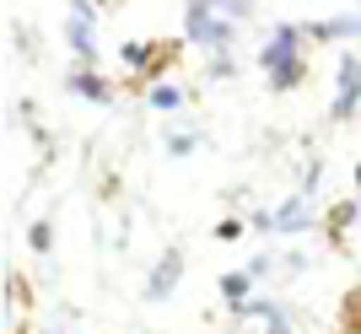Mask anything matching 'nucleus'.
Wrapping results in <instances>:
<instances>
[{"instance_id": "11", "label": "nucleus", "mask_w": 361, "mask_h": 334, "mask_svg": "<svg viewBox=\"0 0 361 334\" xmlns=\"http://www.w3.org/2000/svg\"><path fill=\"white\" fill-rule=\"evenodd\" d=\"M264 76H270V92H297L302 81H307V60H286V65H275V70H264Z\"/></svg>"}, {"instance_id": "20", "label": "nucleus", "mask_w": 361, "mask_h": 334, "mask_svg": "<svg viewBox=\"0 0 361 334\" xmlns=\"http://www.w3.org/2000/svg\"><path fill=\"white\" fill-rule=\"evenodd\" d=\"M356 189H361V162H356Z\"/></svg>"}, {"instance_id": "12", "label": "nucleus", "mask_w": 361, "mask_h": 334, "mask_svg": "<svg viewBox=\"0 0 361 334\" xmlns=\"http://www.w3.org/2000/svg\"><path fill=\"white\" fill-rule=\"evenodd\" d=\"M302 227H313L307 205H302V199H286V205L275 211V232H302Z\"/></svg>"}, {"instance_id": "21", "label": "nucleus", "mask_w": 361, "mask_h": 334, "mask_svg": "<svg viewBox=\"0 0 361 334\" xmlns=\"http://www.w3.org/2000/svg\"><path fill=\"white\" fill-rule=\"evenodd\" d=\"M103 6H124V0H103Z\"/></svg>"}, {"instance_id": "5", "label": "nucleus", "mask_w": 361, "mask_h": 334, "mask_svg": "<svg viewBox=\"0 0 361 334\" xmlns=\"http://www.w3.org/2000/svg\"><path fill=\"white\" fill-rule=\"evenodd\" d=\"M65 87H71L75 97H87V103H114V97L124 92V87H114V81H103L92 65H75L71 76H65Z\"/></svg>"}, {"instance_id": "19", "label": "nucleus", "mask_w": 361, "mask_h": 334, "mask_svg": "<svg viewBox=\"0 0 361 334\" xmlns=\"http://www.w3.org/2000/svg\"><path fill=\"white\" fill-rule=\"evenodd\" d=\"M11 334H32V329H27V323H16V329H11Z\"/></svg>"}, {"instance_id": "2", "label": "nucleus", "mask_w": 361, "mask_h": 334, "mask_svg": "<svg viewBox=\"0 0 361 334\" xmlns=\"http://www.w3.org/2000/svg\"><path fill=\"white\" fill-rule=\"evenodd\" d=\"M183 27H189V44L211 49V54H226V49H232V38H238V27H232V22H221V16H216L205 0H189Z\"/></svg>"}, {"instance_id": "13", "label": "nucleus", "mask_w": 361, "mask_h": 334, "mask_svg": "<svg viewBox=\"0 0 361 334\" xmlns=\"http://www.w3.org/2000/svg\"><path fill=\"white\" fill-rule=\"evenodd\" d=\"M205 6H211L221 22H232V27H243V22L254 16V0H205Z\"/></svg>"}, {"instance_id": "18", "label": "nucleus", "mask_w": 361, "mask_h": 334, "mask_svg": "<svg viewBox=\"0 0 361 334\" xmlns=\"http://www.w3.org/2000/svg\"><path fill=\"white\" fill-rule=\"evenodd\" d=\"M216 237H221V243H232V237H243V221H238V216H232V221H221V227H216Z\"/></svg>"}, {"instance_id": "9", "label": "nucleus", "mask_w": 361, "mask_h": 334, "mask_svg": "<svg viewBox=\"0 0 361 334\" xmlns=\"http://www.w3.org/2000/svg\"><path fill=\"white\" fill-rule=\"evenodd\" d=\"M254 280H259L254 270H226V275H221V297H226V307H232V313H238L243 302H254Z\"/></svg>"}, {"instance_id": "16", "label": "nucleus", "mask_w": 361, "mask_h": 334, "mask_svg": "<svg viewBox=\"0 0 361 334\" xmlns=\"http://www.w3.org/2000/svg\"><path fill=\"white\" fill-rule=\"evenodd\" d=\"M11 297H16V307H32V291H27L22 275H11Z\"/></svg>"}, {"instance_id": "8", "label": "nucleus", "mask_w": 361, "mask_h": 334, "mask_svg": "<svg viewBox=\"0 0 361 334\" xmlns=\"http://www.w3.org/2000/svg\"><path fill=\"white\" fill-rule=\"evenodd\" d=\"M356 216H361L356 199H340V205H329V216H324V232H329V243H334V248H345V232L356 227Z\"/></svg>"}, {"instance_id": "1", "label": "nucleus", "mask_w": 361, "mask_h": 334, "mask_svg": "<svg viewBox=\"0 0 361 334\" xmlns=\"http://www.w3.org/2000/svg\"><path fill=\"white\" fill-rule=\"evenodd\" d=\"M178 54H183L178 38H130V44H119V60L130 65L124 92H140V97H146L151 87H162V76L178 65Z\"/></svg>"}, {"instance_id": "14", "label": "nucleus", "mask_w": 361, "mask_h": 334, "mask_svg": "<svg viewBox=\"0 0 361 334\" xmlns=\"http://www.w3.org/2000/svg\"><path fill=\"white\" fill-rule=\"evenodd\" d=\"M183 97H189V92L167 87V81H162V87H151V92H146V103L157 108V113H173V108H183Z\"/></svg>"}, {"instance_id": "10", "label": "nucleus", "mask_w": 361, "mask_h": 334, "mask_svg": "<svg viewBox=\"0 0 361 334\" xmlns=\"http://www.w3.org/2000/svg\"><path fill=\"white\" fill-rule=\"evenodd\" d=\"M334 334H361V280L340 297V307H334Z\"/></svg>"}, {"instance_id": "4", "label": "nucleus", "mask_w": 361, "mask_h": 334, "mask_svg": "<svg viewBox=\"0 0 361 334\" xmlns=\"http://www.w3.org/2000/svg\"><path fill=\"white\" fill-rule=\"evenodd\" d=\"M302 22H281V27L270 32V44L259 49V70H275V65H286V60H297L302 54Z\"/></svg>"}, {"instance_id": "15", "label": "nucleus", "mask_w": 361, "mask_h": 334, "mask_svg": "<svg viewBox=\"0 0 361 334\" xmlns=\"http://www.w3.org/2000/svg\"><path fill=\"white\" fill-rule=\"evenodd\" d=\"M27 243L38 248V254H49V243H54V227H49V221H32V227H27Z\"/></svg>"}, {"instance_id": "6", "label": "nucleus", "mask_w": 361, "mask_h": 334, "mask_svg": "<svg viewBox=\"0 0 361 334\" xmlns=\"http://www.w3.org/2000/svg\"><path fill=\"white\" fill-rule=\"evenodd\" d=\"M178 275H183V254H178V248H167L162 264L146 275V302H167V297H173V286H178Z\"/></svg>"}, {"instance_id": "3", "label": "nucleus", "mask_w": 361, "mask_h": 334, "mask_svg": "<svg viewBox=\"0 0 361 334\" xmlns=\"http://www.w3.org/2000/svg\"><path fill=\"white\" fill-rule=\"evenodd\" d=\"M340 81H334V103H329V119L334 124H345L350 113L361 108V54L356 49H340Z\"/></svg>"}, {"instance_id": "7", "label": "nucleus", "mask_w": 361, "mask_h": 334, "mask_svg": "<svg viewBox=\"0 0 361 334\" xmlns=\"http://www.w3.org/2000/svg\"><path fill=\"white\" fill-rule=\"evenodd\" d=\"M307 38L318 44H340V38H361V16H318V22H302Z\"/></svg>"}, {"instance_id": "17", "label": "nucleus", "mask_w": 361, "mask_h": 334, "mask_svg": "<svg viewBox=\"0 0 361 334\" xmlns=\"http://www.w3.org/2000/svg\"><path fill=\"white\" fill-rule=\"evenodd\" d=\"M195 146H200V135H178V140H167V151H173V156H183V151H195Z\"/></svg>"}]
</instances>
